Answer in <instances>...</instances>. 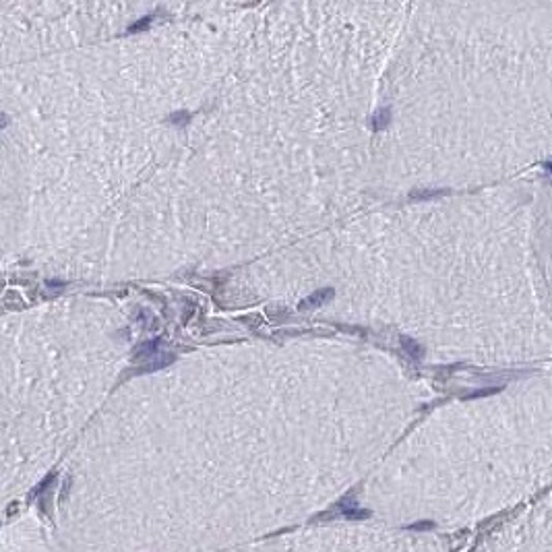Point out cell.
I'll return each instance as SVG.
<instances>
[{
    "instance_id": "obj_4",
    "label": "cell",
    "mask_w": 552,
    "mask_h": 552,
    "mask_svg": "<svg viewBox=\"0 0 552 552\" xmlns=\"http://www.w3.org/2000/svg\"><path fill=\"white\" fill-rule=\"evenodd\" d=\"M176 360L174 354H160V358L156 362H147L145 366L139 368V372H153V370H160V368H166L168 364H172Z\"/></svg>"
},
{
    "instance_id": "obj_10",
    "label": "cell",
    "mask_w": 552,
    "mask_h": 552,
    "mask_svg": "<svg viewBox=\"0 0 552 552\" xmlns=\"http://www.w3.org/2000/svg\"><path fill=\"white\" fill-rule=\"evenodd\" d=\"M434 523L432 521H420V523H412L408 525V529H412V532H424V529H432Z\"/></svg>"
},
{
    "instance_id": "obj_2",
    "label": "cell",
    "mask_w": 552,
    "mask_h": 552,
    "mask_svg": "<svg viewBox=\"0 0 552 552\" xmlns=\"http://www.w3.org/2000/svg\"><path fill=\"white\" fill-rule=\"evenodd\" d=\"M158 343H160V339H151V341L139 343L135 349H132V358H135V360H141V358H153V356H158Z\"/></svg>"
},
{
    "instance_id": "obj_8",
    "label": "cell",
    "mask_w": 552,
    "mask_h": 552,
    "mask_svg": "<svg viewBox=\"0 0 552 552\" xmlns=\"http://www.w3.org/2000/svg\"><path fill=\"white\" fill-rule=\"evenodd\" d=\"M54 480H56V474L52 472L50 476H46V478H43V480H41V482L37 484V488H35V490L31 492V496H39V494H41L43 490H48V486H50V484H54Z\"/></svg>"
},
{
    "instance_id": "obj_14",
    "label": "cell",
    "mask_w": 552,
    "mask_h": 552,
    "mask_svg": "<svg viewBox=\"0 0 552 552\" xmlns=\"http://www.w3.org/2000/svg\"><path fill=\"white\" fill-rule=\"evenodd\" d=\"M544 168H546L548 172H552V160H550V162H546V166H544Z\"/></svg>"
},
{
    "instance_id": "obj_11",
    "label": "cell",
    "mask_w": 552,
    "mask_h": 552,
    "mask_svg": "<svg viewBox=\"0 0 552 552\" xmlns=\"http://www.w3.org/2000/svg\"><path fill=\"white\" fill-rule=\"evenodd\" d=\"M500 387H492V389H482V391H476V393H470V395H466L468 399H474V397H486V395H492V393H496Z\"/></svg>"
},
{
    "instance_id": "obj_7",
    "label": "cell",
    "mask_w": 552,
    "mask_h": 552,
    "mask_svg": "<svg viewBox=\"0 0 552 552\" xmlns=\"http://www.w3.org/2000/svg\"><path fill=\"white\" fill-rule=\"evenodd\" d=\"M447 192H449L447 188H436V190H414V192H410V198H412V201H426V198L443 196V194H447Z\"/></svg>"
},
{
    "instance_id": "obj_9",
    "label": "cell",
    "mask_w": 552,
    "mask_h": 552,
    "mask_svg": "<svg viewBox=\"0 0 552 552\" xmlns=\"http://www.w3.org/2000/svg\"><path fill=\"white\" fill-rule=\"evenodd\" d=\"M188 120H190V114H188V112H174V114L170 116V122L176 124V126H182V124H186Z\"/></svg>"
},
{
    "instance_id": "obj_5",
    "label": "cell",
    "mask_w": 552,
    "mask_h": 552,
    "mask_svg": "<svg viewBox=\"0 0 552 552\" xmlns=\"http://www.w3.org/2000/svg\"><path fill=\"white\" fill-rule=\"evenodd\" d=\"M339 509H341V515L347 517V519H366V517H370L368 509H356V505H339Z\"/></svg>"
},
{
    "instance_id": "obj_1",
    "label": "cell",
    "mask_w": 552,
    "mask_h": 552,
    "mask_svg": "<svg viewBox=\"0 0 552 552\" xmlns=\"http://www.w3.org/2000/svg\"><path fill=\"white\" fill-rule=\"evenodd\" d=\"M333 294H335V292L331 290V288H323V290L311 294L306 300H302V302H300V311H306V308H313V306H321V304H325L329 298H333Z\"/></svg>"
},
{
    "instance_id": "obj_3",
    "label": "cell",
    "mask_w": 552,
    "mask_h": 552,
    "mask_svg": "<svg viewBox=\"0 0 552 552\" xmlns=\"http://www.w3.org/2000/svg\"><path fill=\"white\" fill-rule=\"evenodd\" d=\"M399 343H402L404 352H406V354H408L410 358H416V360H420V358H422L424 349H422V345L418 343V341H414V339H410V337H402V339H399Z\"/></svg>"
},
{
    "instance_id": "obj_6",
    "label": "cell",
    "mask_w": 552,
    "mask_h": 552,
    "mask_svg": "<svg viewBox=\"0 0 552 552\" xmlns=\"http://www.w3.org/2000/svg\"><path fill=\"white\" fill-rule=\"evenodd\" d=\"M389 122H391V110H389V108L379 110V112L372 116V128H374V130H383V128H387Z\"/></svg>"
},
{
    "instance_id": "obj_12",
    "label": "cell",
    "mask_w": 552,
    "mask_h": 552,
    "mask_svg": "<svg viewBox=\"0 0 552 552\" xmlns=\"http://www.w3.org/2000/svg\"><path fill=\"white\" fill-rule=\"evenodd\" d=\"M240 321H242V323H244V325H253V327H257V325H261V321H259V317H242Z\"/></svg>"
},
{
    "instance_id": "obj_13",
    "label": "cell",
    "mask_w": 552,
    "mask_h": 552,
    "mask_svg": "<svg viewBox=\"0 0 552 552\" xmlns=\"http://www.w3.org/2000/svg\"><path fill=\"white\" fill-rule=\"evenodd\" d=\"M46 285H48V288H52V290H62V288H64L62 281H54V279H52V281H46Z\"/></svg>"
}]
</instances>
